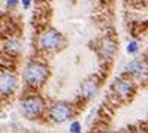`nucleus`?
<instances>
[{
    "mask_svg": "<svg viewBox=\"0 0 148 133\" xmlns=\"http://www.w3.org/2000/svg\"><path fill=\"white\" fill-rule=\"evenodd\" d=\"M24 81L29 85L33 87H39L43 82L47 81L48 78V67L42 63H38V61H32L25 66L24 69Z\"/></svg>",
    "mask_w": 148,
    "mask_h": 133,
    "instance_id": "f257e3e1",
    "label": "nucleus"
},
{
    "mask_svg": "<svg viewBox=\"0 0 148 133\" xmlns=\"http://www.w3.org/2000/svg\"><path fill=\"white\" fill-rule=\"evenodd\" d=\"M63 43V36L62 33L57 32L56 29H48L42 33V36L39 39V45L43 51H48V52H53L60 49Z\"/></svg>",
    "mask_w": 148,
    "mask_h": 133,
    "instance_id": "f03ea898",
    "label": "nucleus"
},
{
    "mask_svg": "<svg viewBox=\"0 0 148 133\" xmlns=\"http://www.w3.org/2000/svg\"><path fill=\"white\" fill-rule=\"evenodd\" d=\"M43 111V102L39 97H27L21 102V112L25 118L34 120L38 118Z\"/></svg>",
    "mask_w": 148,
    "mask_h": 133,
    "instance_id": "7ed1b4c3",
    "label": "nucleus"
},
{
    "mask_svg": "<svg viewBox=\"0 0 148 133\" xmlns=\"http://www.w3.org/2000/svg\"><path fill=\"white\" fill-rule=\"evenodd\" d=\"M72 106L66 102H56L49 108V118L54 123H64L72 117Z\"/></svg>",
    "mask_w": 148,
    "mask_h": 133,
    "instance_id": "20e7f679",
    "label": "nucleus"
},
{
    "mask_svg": "<svg viewBox=\"0 0 148 133\" xmlns=\"http://www.w3.org/2000/svg\"><path fill=\"white\" fill-rule=\"evenodd\" d=\"M112 90H114V93L118 97H121V99H127V97H130L133 93V84L127 76H120L114 81V84H112Z\"/></svg>",
    "mask_w": 148,
    "mask_h": 133,
    "instance_id": "39448f33",
    "label": "nucleus"
},
{
    "mask_svg": "<svg viewBox=\"0 0 148 133\" xmlns=\"http://www.w3.org/2000/svg\"><path fill=\"white\" fill-rule=\"evenodd\" d=\"M16 85H18V81H16V76L12 72H2L0 73V93L3 96L14 93Z\"/></svg>",
    "mask_w": 148,
    "mask_h": 133,
    "instance_id": "423d86ee",
    "label": "nucleus"
},
{
    "mask_svg": "<svg viewBox=\"0 0 148 133\" xmlns=\"http://www.w3.org/2000/svg\"><path fill=\"white\" fill-rule=\"evenodd\" d=\"M126 70L132 75V76H136V78H141V76H147L148 75V63L145 60H133L127 64Z\"/></svg>",
    "mask_w": 148,
    "mask_h": 133,
    "instance_id": "0eeeda50",
    "label": "nucleus"
},
{
    "mask_svg": "<svg viewBox=\"0 0 148 133\" xmlns=\"http://www.w3.org/2000/svg\"><path fill=\"white\" fill-rule=\"evenodd\" d=\"M97 88H99L97 79H96L94 76H91V78L87 79V81H84V84L81 85V94L84 97H87V99H90V97H93L96 93H97Z\"/></svg>",
    "mask_w": 148,
    "mask_h": 133,
    "instance_id": "6e6552de",
    "label": "nucleus"
},
{
    "mask_svg": "<svg viewBox=\"0 0 148 133\" xmlns=\"http://www.w3.org/2000/svg\"><path fill=\"white\" fill-rule=\"evenodd\" d=\"M115 51H117V45H115V42L114 40H111V39H103L100 42V54L105 57V58H111L112 56L115 54Z\"/></svg>",
    "mask_w": 148,
    "mask_h": 133,
    "instance_id": "1a4fd4ad",
    "label": "nucleus"
},
{
    "mask_svg": "<svg viewBox=\"0 0 148 133\" xmlns=\"http://www.w3.org/2000/svg\"><path fill=\"white\" fill-rule=\"evenodd\" d=\"M138 42L136 40H132V42H129L127 43V48H126V51H127V54H130V56H132V54H136V52H138Z\"/></svg>",
    "mask_w": 148,
    "mask_h": 133,
    "instance_id": "9d476101",
    "label": "nucleus"
},
{
    "mask_svg": "<svg viewBox=\"0 0 148 133\" xmlns=\"http://www.w3.org/2000/svg\"><path fill=\"white\" fill-rule=\"evenodd\" d=\"M69 132H71V133H81V132H82L81 124L78 123V121H73V123L71 124V129H69Z\"/></svg>",
    "mask_w": 148,
    "mask_h": 133,
    "instance_id": "9b49d317",
    "label": "nucleus"
},
{
    "mask_svg": "<svg viewBox=\"0 0 148 133\" xmlns=\"http://www.w3.org/2000/svg\"><path fill=\"white\" fill-rule=\"evenodd\" d=\"M21 2H23V6L25 8V9H27V8L30 6V2H32V0H21Z\"/></svg>",
    "mask_w": 148,
    "mask_h": 133,
    "instance_id": "f8f14e48",
    "label": "nucleus"
},
{
    "mask_svg": "<svg viewBox=\"0 0 148 133\" xmlns=\"http://www.w3.org/2000/svg\"><path fill=\"white\" fill-rule=\"evenodd\" d=\"M16 2H18V0H9V2H8V6H9V8H11V6H15Z\"/></svg>",
    "mask_w": 148,
    "mask_h": 133,
    "instance_id": "ddd939ff",
    "label": "nucleus"
},
{
    "mask_svg": "<svg viewBox=\"0 0 148 133\" xmlns=\"http://www.w3.org/2000/svg\"><path fill=\"white\" fill-rule=\"evenodd\" d=\"M136 133H148V132H145V130H139V132H136Z\"/></svg>",
    "mask_w": 148,
    "mask_h": 133,
    "instance_id": "4468645a",
    "label": "nucleus"
}]
</instances>
